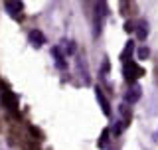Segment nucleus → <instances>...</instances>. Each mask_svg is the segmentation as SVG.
<instances>
[{"label": "nucleus", "instance_id": "obj_1", "mask_svg": "<svg viewBox=\"0 0 158 150\" xmlns=\"http://www.w3.org/2000/svg\"><path fill=\"white\" fill-rule=\"evenodd\" d=\"M123 73H125V79H127V81H131L132 85H135L136 79L144 75V69L138 65L136 61H132V59H131V61H125V69H123Z\"/></svg>", "mask_w": 158, "mask_h": 150}, {"label": "nucleus", "instance_id": "obj_2", "mask_svg": "<svg viewBox=\"0 0 158 150\" xmlns=\"http://www.w3.org/2000/svg\"><path fill=\"white\" fill-rule=\"evenodd\" d=\"M107 4L105 2H97L95 4V36H101V30H103V22L107 18Z\"/></svg>", "mask_w": 158, "mask_h": 150}, {"label": "nucleus", "instance_id": "obj_3", "mask_svg": "<svg viewBox=\"0 0 158 150\" xmlns=\"http://www.w3.org/2000/svg\"><path fill=\"white\" fill-rule=\"evenodd\" d=\"M4 10L8 12L10 18H20L22 16V10H24V2H20V0H6L4 2Z\"/></svg>", "mask_w": 158, "mask_h": 150}, {"label": "nucleus", "instance_id": "obj_4", "mask_svg": "<svg viewBox=\"0 0 158 150\" xmlns=\"http://www.w3.org/2000/svg\"><path fill=\"white\" fill-rule=\"evenodd\" d=\"M140 85L138 83H135V85H131V89H128V91L125 93V101L127 103H136L138 99H140Z\"/></svg>", "mask_w": 158, "mask_h": 150}, {"label": "nucleus", "instance_id": "obj_5", "mask_svg": "<svg viewBox=\"0 0 158 150\" xmlns=\"http://www.w3.org/2000/svg\"><path fill=\"white\" fill-rule=\"evenodd\" d=\"M95 97H97V101H99V105H101V111H103V115H111V107H109V101H107V97L103 95V91L101 89H95Z\"/></svg>", "mask_w": 158, "mask_h": 150}, {"label": "nucleus", "instance_id": "obj_6", "mask_svg": "<svg viewBox=\"0 0 158 150\" xmlns=\"http://www.w3.org/2000/svg\"><path fill=\"white\" fill-rule=\"evenodd\" d=\"M30 44H32L34 48H42L44 44H46V38H44V34L40 32V30H32V32H30Z\"/></svg>", "mask_w": 158, "mask_h": 150}, {"label": "nucleus", "instance_id": "obj_7", "mask_svg": "<svg viewBox=\"0 0 158 150\" xmlns=\"http://www.w3.org/2000/svg\"><path fill=\"white\" fill-rule=\"evenodd\" d=\"M52 53H53V57H56V63H57V67H59V69H65V67H67V63L63 61V59H65V56H61L59 48H53V49H52Z\"/></svg>", "mask_w": 158, "mask_h": 150}, {"label": "nucleus", "instance_id": "obj_8", "mask_svg": "<svg viewBox=\"0 0 158 150\" xmlns=\"http://www.w3.org/2000/svg\"><path fill=\"white\" fill-rule=\"evenodd\" d=\"M132 52H135V42H128L127 48H125V52L121 53V59H123V61H131V53Z\"/></svg>", "mask_w": 158, "mask_h": 150}, {"label": "nucleus", "instance_id": "obj_9", "mask_svg": "<svg viewBox=\"0 0 158 150\" xmlns=\"http://www.w3.org/2000/svg\"><path fill=\"white\" fill-rule=\"evenodd\" d=\"M4 99H6V105H8V109L10 111H16L18 109V103H16V99H14V95L12 93H4Z\"/></svg>", "mask_w": 158, "mask_h": 150}, {"label": "nucleus", "instance_id": "obj_10", "mask_svg": "<svg viewBox=\"0 0 158 150\" xmlns=\"http://www.w3.org/2000/svg\"><path fill=\"white\" fill-rule=\"evenodd\" d=\"M146 36H148V24L142 20V22H138V38L146 40Z\"/></svg>", "mask_w": 158, "mask_h": 150}, {"label": "nucleus", "instance_id": "obj_11", "mask_svg": "<svg viewBox=\"0 0 158 150\" xmlns=\"http://www.w3.org/2000/svg\"><path fill=\"white\" fill-rule=\"evenodd\" d=\"M148 56H150V49H148V48H140V49H138V59H146Z\"/></svg>", "mask_w": 158, "mask_h": 150}]
</instances>
